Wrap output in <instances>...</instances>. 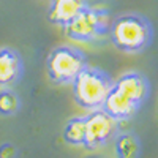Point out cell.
I'll return each mask as SVG.
<instances>
[{"instance_id": "277c9868", "label": "cell", "mask_w": 158, "mask_h": 158, "mask_svg": "<svg viewBox=\"0 0 158 158\" xmlns=\"http://www.w3.org/2000/svg\"><path fill=\"white\" fill-rule=\"evenodd\" d=\"M111 22L108 10L89 5L70 25L63 29V32L71 41L94 44L109 36Z\"/></svg>"}, {"instance_id": "ba28073f", "label": "cell", "mask_w": 158, "mask_h": 158, "mask_svg": "<svg viewBox=\"0 0 158 158\" xmlns=\"http://www.w3.org/2000/svg\"><path fill=\"white\" fill-rule=\"evenodd\" d=\"M24 74V63L19 52L11 48H0V87H11Z\"/></svg>"}, {"instance_id": "5b68a950", "label": "cell", "mask_w": 158, "mask_h": 158, "mask_svg": "<svg viewBox=\"0 0 158 158\" xmlns=\"http://www.w3.org/2000/svg\"><path fill=\"white\" fill-rule=\"evenodd\" d=\"M89 67L85 52L74 46H57L46 59V71L49 79L57 85L71 84L77 74Z\"/></svg>"}, {"instance_id": "3957f363", "label": "cell", "mask_w": 158, "mask_h": 158, "mask_svg": "<svg viewBox=\"0 0 158 158\" xmlns=\"http://www.w3.org/2000/svg\"><path fill=\"white\" fill-rule=\"evenodd\" d=\"M112 84V77L106 71L95 67H87L71 82L74 103L89 112L101 109Z\"/></svg>"}, {"instance_id": "8fae6325", "label": "cell", "mask_w": 158, "mask_h": 158, "mask_svg": "<svg viewBox=\"0 0 158 158\" xmlns=\"http://www.w3.org/2000/svg\"><path fill=\"white\" fill-rule=\"evenodd\" d=\"M21 109V100L10 87L0 90V114L13 115Z\"/></svg>"}, {"instance_id": "52a82bcc", "label": "cell", "mask_w": 158, "mask_h": 158, "mask_svg": "<svg viewBox=\"0 0 158 158\" xmlns=\"http://www.w3.org/2000/svg\"><path fill=\"white\" fill-rule=\"evenodd\" d=\"M87 6V0H51L48 8V19L51 24L65 29Z\"/></svg>"}, {"instance_id": "7c38bea8", "label": "cell", "mask_w": 158, "mask_h": 158, "mask_svg": "<svg viewBox=\"0 0 158 158\" xmlns=\"http://www.w3.org/2000/svg\"><path fill=\"white\" fill-rule=\"evenodd\" d=\"M16 150L11 144H5V146L0 147V158H15Z\"/></svg>"}, {"instance_id": "6da1fadb", "label": "cell", "mask_w": 158, "mask_h": 158, "mask_svg": "<svg viewBox=\"0 0 158 158\" xmlns=\"http://www.w3.org/2000/svg\"><path fill=\"white\" fill-rule=\"evenodd\" d=\"M149 97V79L139 71H127L114 81L101 109L114 117L117 122H125L139 112Z\"/></svg>"}, {"instance_id": "8992f818", "label": "cell", "mask_w": 158, "mask_h": 158, "mask_svg": "<svg viewBox=\"0 0 158 158\" xmlns=\"http://www.w3.org/2000/svg\"><path fill=\"white\" fill-rule=\"evenodd\" d=\"M87 135L84 147L89 150L101 149L118 135V122L103 109L90 111L87 115Z\"/></svg>"}, {"instance_id": "9c48e42d", "label": "cell", "mask_w": 158, "mask_h": 158, "mask_svg": "<svg viewBox=\"0 0 158 158\" xmlns=\"http://www.w3.org/2000/svg\"><path fill=\"white\" fill-rule=\"evenodd\" d=\"M87 135V118L85 115L71 117L63 128V141L76 147H84Z\"/></svg>"}, {"instance_id": "7a4b0ae2", "label": "cell", "mask_w": 158, "mask_h": 158, "mask_svg": "<svg viewBox=\"0 0 158 158\" xmlns=\"http://www.w3.org/2000/svg\"><path fill=\"white\" fill-rule=\"evenodd\" d=\"M109 40L117 51L125 54H139L153 41L152 22L138 13L117 16L111 22Z\"/></svg>"}, {"instance_id": "30bf717a", "label": "cell", "mask_w": 158, "mask_h": 158, "mask_svg": "<svg viewBox=\"0 0 158 158\" xmlns=\"http://www.w3.org/2000/svg\"><path fill=\"white\" fill-rule=\"evenodd\" d=\"M114 152L117 158H139L141 142L135 133H120L114 139Z\"/></svg>"}]
</instances>
